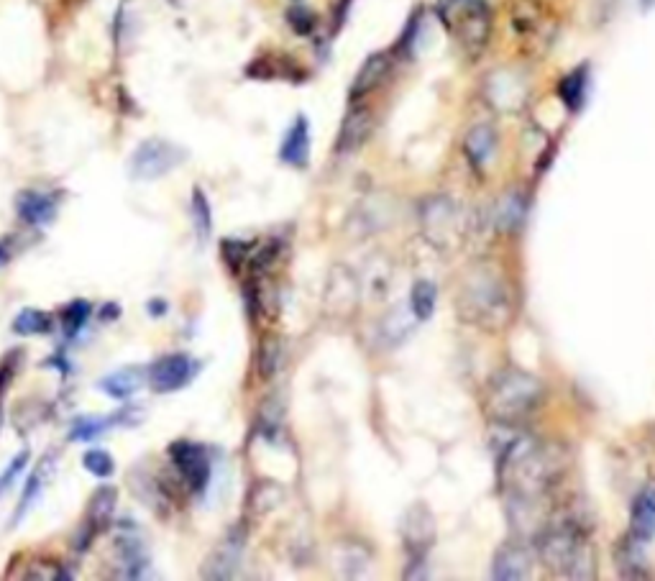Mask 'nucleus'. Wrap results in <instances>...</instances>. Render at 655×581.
I'll return each mask as SVG.
<instances>
[{
  "mask_svg": "<svg viewBox=\"0 0 655 581\" xmlns=\"http://www.w3.org/2000/svg\"><path fill=\"white\" fill-rule=\"evenodd\" d=\"M200 364L192 359L185 351H174V354L162 356L159 361H154L149 369V384L151 390L159 392V395H169V392H180L182 387L198 377Z\"/></svg>",
  "mask_w": 655,
  "mask_h": 581,
  "instance_id": "nucleus-9",
  "label": "nucleus"
},
{
  "mask_svg": "<svg viewBox=\"0 0 655 581\" xmlns=\"http://www.w3.org/2000/svg\"><path fill=\"white\" fill-rule=\"evenodd\" d=\"M44 466H47V464L36 466V469L31 471V477L26 479V487H24V492H21V500H18V507H16V512H13V518H11V528H16V525L21 523L26 515H29L31 507L39 502L41 492H44V482H47V477H44Z\"/></svg>",
  "mask_w": 655,
  "mask_h": 581,
  "instance_id": "nucleus-25",
  "label": "nucleus"
},
{
  "mask_svg": "<svg viewBox=\"0 0 655 581\" xmlns=\"http://www.w3.org/2000/svg\"><path fill=\"white\" fill-rule=\"evenodd\" d=\"M149 382V369L144 367H123L116 372L105 374L98 382V390L105 392L116 402H126L136 395V392Z\"/></svg>",
  "mask_w": 655,
  "mask_h": 581,
  "instance_id": "nucleus-14",
  "label": "nucleus"
},
{
  "mask_svg": "<svg viewBox=\"0 0 655 581\" xmlns=\"http://www.w3.org/2000/svg\"><path fill=\"white\" fill-rule=\"evenodd\" d=\"M187 159L180 144L169 139H146L134 149L128 159V175L136 182H154L167 177Z\"/></svg>",
  "mask_w": 655,
  "mask_h": 581,
  "instance_id": "nucleus-5",
  "label": "nucleus"
},
{
  "mask_svg": "<svg viewBox=\"0 0 655 581\" xmlns=\"http://www.w3.org/2000/svg\"><path fill=\"white\" fill-rule=\"evenodd\" d=\"M435 300H438V287L430 279H418L410 290V313L412 318L425 323L433 318L435 313Z\"/></svg>",
  "mask_w": 655,
  "mask_h": 581,
  "instance_id": "nucleus-24",
  "label": "nucleus"
},
{
  "mask_svg": "<svg viewBox=\"0 0 655 581\" xmlns=\"http://www.w3.org/2000/svg\"><path fill=\"white\" fill-rule=\"evenodd\" d=\"M167 300H159V297H157V300H151V303H149V313L151 315H154V318H162V315L164 313H167Z\"/></svg>",
  "mask_w": 655,
  "mask_h": 581,
  "instance_id": "nucleus-37",
  "label": "nucleus"
},
{
  "mask_svg": "<svg viewBox=\"0 0 655 581\" xmlns=\"http://www.w3.org/2000/svg\"><path fill=\"white\" fill-rule=\"evenodd\" d=\"M538 556L548 569L563 579H589L594 569V556L584 533L571 525L540 528Z\"/></svg>",
  "mask_w": 655,
  "mask_h": 581,
  "instance_id": "nucleus-3",
  "label": "nucleus"
},
{
  "mask_svg": "<svg viewBox=\"0 0 655 581\" xmlns=\"http://www.w3.org/2000/svg\"><path fill=\"white\" fill-rule=\"evenodd\" d=\"M254 249H256V244H251V241H241V239H226L221 244V254L231 269H238L244 262H249L251 251Z\"/></svg>",
  "mask_w": 655,
  "mask_h": 581,
  "instance_id": "nucleus-31",
  "label": "nucleus"
},
{
  "mask_svg": "<svg viewBox=\"0 0 655 581\" xmlns=\"http://www.w3.org/2000/svg\"><path fill=\"white\" fill-rule=\"evenodd\" d=\"M497 152V131L489 123H479L466 134L464 154L476 169H484Z\"/></svg>",
  "mask_w": 655,
  "mask_h": 581,
  "instance_id": "nucleus-19",
  "label": "nucleus"
},
{
  "mask_svg": "<svg viewBox=\"0 0 655 581\" xmlns=\"http://www.w3.org/2000/svg\"><path fill=\"white\" fill-rule=\"evenodd\" d=\"M82 466L98 479H111L113 474H116V459H113L105 448H90V451H85Z\"/></svg>",
  "mask_w": 655,
  "mask_h": 581,
  "instance_id": "nucleus-29",
  "label": "nucleus"
},
{
  "mask_svg": "<svg viewBox=\"0 0 655 581\" xmlns=\"http://www.w3.org/2000/svg\"><path fill=\"white\" fill-rule=\"evenodd\" d=\"M190 213H192V226L198 233L200 241H208L213 233V208H210L208 195L203 187H192V200H190Z\"/></svg>",
  "mask_w": 655,
  "mask_h": 581,
  "instance_id": "nucleus-26",
  "label": "nucleus"
},
{
  "mask_svg": "<svg viewBox=\"0 0 655 581\" xmlns=\"http://www.w3.org/2000/svg\"><path fill=\"white\" fill-rule=\"evenodd\" d=\"M351 6H354V0H338L336 3V11H333V34H336V31L346 24Z\"/></svg>",
  "mask_w": 655,
  "mask_h": 581,
  "instance_id": "nucleus-36",
  "label": "nucleus"
},
{
  "mask_svg": "<svg viewBox=\"0 0 655 581\" xmlns=\"http://www.w3.org/2000/svg\"><path fill=\"white\" fill-rule=\"evenodd\" d=\"M543 397V384L522 369H502L489 382L487 413L497 425H520Z\"/></svg>",
  "mask_w": 655,
  "mask_h": 581,
  "instance_id": "nucleus-2",
  "label": "nucleus"
},
{
  "mask_svg": "<svg viewBox=\"0 0 655 581\" xmlns=\"http://www.w3.org/2000/svg\"><path fill=\"white\" fill-rule=\"evenodd\" d=\"M18 351H13V354H8L6 359L0 361V400H3V395H6V390L11 387L13 377H16V369H18Z\"/></svg>",
  "mask_w": 655,
  "mask_h": 581,
  "instance_id": "nucleus-35",
  "label": "nucleus"
},
{
  "mask_svg": "<svg viewBox=\"0 0 655 581\" xmlns=\"http://www.w3.org/2000/svg\"><path fill=\"white\" fill-rule=\"evenodd\" d=\"M287 24H290V29L295 31L297 36H310L315 31V26H318V16H315L313 11H310L308 6H292L290 11H287Z\"/></svg>",
  "mask_w": 655,
  "mask_h": 581,
  "instance_id": "nucleus-32",
  "label": "nucleus"
},
{
  "mask_svg": "<svg viewBox=\"0 0 655 581\" xmlns=\"http://www.w3.org/2000/svg\"><path fill=\"white\" fill-rule=\"evenodd\" d=\"M522 215H525V205H522L520 195H507L502 203H499L497 213V226L505 228V231H512L522 223Z\"/></svg>",
  "mask_w": 655,
  "mask_h": 581,
  "instance_id": "nucleus-30",
  "label": "nucleus"
},
{
  "mask_svg": "<svg viewBox=\"0 0 655 581\" xmlns=\"http://www.w3.org/2000/svg\"><path fill=\"white\" fill-rule=\"evenodd\" d=\"M530 566H533V558H530V548L522 541H510L505 546H499V551L494 553L492 561V576L502 581H517V579H528Z\"/></svg>",
  "mask_w": 655,
  "mask_h": 581,
  "instance_id": "nucleus-12",
  "label": "nucleus"
},
{
  "mask_svg": "<svg viewBox=\"0 0 655 581\" xmlns=\"http://www.w3.org/2000/svg\"><path fill=\"white\" fill-rule=\"evenodd\" d=\"M402 541L407 551V569H423L425 556L435 543V520L425 505L407 510L402 520Z\"/></svg>",
  "mask_w": 655,
  "mask_h": 581,
  "instance_id": "nucleus-8",
  "label": "nucleus"
},
{
  "mask_svg": "<svg viewBox=\"0 0 655 581\" xmlns=\"http://www.w3.org/2000/svg\"><path fill=\"white\" fill-rule=\"evenodd\" d=\"M371 134H374V113H371L369 108H364V105H356V108H351V111L346 113V118H343L341 131H338L336 139V152H356V149H361V146L369 141Z\"/></svg>",
  "mask_w": 655,
  "mask_h": 581,
  "instance_id": "nucleus-13",
  "label": "nucleus"
},
{
  "mask_svg": "<svg viewBox=\"0 0 655 581\" xmlns=\"http://www.w3.org/2000/svg\"><path fill=\"white\" fill-rule=\"evenodd\" d=\"M169 459H172L174 469L180 471V477L185 479L192 494H203L208 489L210 479H213L208 448L192 441H174L169 446Z\"/></svg>",
  "mask_w": 655,
  "mask_h": 581,
  "instance_id": "nucleus-7",
  "label": "nucleus"
},
{
  "mask_svg": "<svg viewBox=\"0 0 655 581\" xmlns=\"http://www.w3.org/2000/svg\"><path fill=\"white\" fill-rule=\"evenodd\" d=\"M645 543L638 538L622 543L617 548V569L625 579H645L648 576V564H645Z\"/></svg>",
  "mask_w": 655,
  "mask_h": 581,
  "instance_id": "nucleus-22",
  "label": "nucleus"
},
{
  "mask_svg": "<svg viewBox=\"0 0 655 581\" xmlns=\"http://www.w3.org/2000/svg\"><path fill=\"white\" fill-rule=\"evenodd\" d=\"M244 546H246V533L241 525H236V528L228 530L226 538H223V541L213 548V553L205 558L203 571H200V574H203L205 579H215V581L231 579V576L238 571V566H241Z\"/></svg>",
  "mask_w": 655,
  "mask_h": 581,
  "instance_id": "nucleus-11",
  "label": "nucleus"
},
{
  "mask_svg": "<svg viewBox=\"0 0 655 581\" xmlns=\"http://www.w3.org/2000/svg\"><path fill=\"white\" fill-rule=\"evenodd\" d=\"M13 333L16 336H47L54 331V318L44 310L24 308L13 318Z\"/></svg>",
  "mask_w": 655,
  "mask_h": 581,
  "instance_id": "nucleus-23",
  "label": "nucleus"
},
{
  "mask_svg": "<svg viewBox=\"0 0 655 581\" xmlns=\"http://www.w3.org/2000/svg\"><path fill=\"white\" fill-rule=\"evenodd\" d=\"M16 213L29 226H49L57 218V200L47 192L24 190L16 195Z\"/></svg>",
  "mask_w": 655,
  "mask_h": 581,
  "instance_id": "nucleus-16",
  "label": "nucleus"
},
{
  "mask_svg": "<svg viewBox=\"0 0 655 581\" xmlns=\"http://www.w3.org/2000/svg\"><path fill=\"white\" fill-rule=\"evenodd\" d=\"M116 502H118V489L105 484V487H98L87 502L85 512V523L80 528V543H77V551H87L90 543L98 538L103 530L111 528L113 515H116Z\"/></svg>",
  "mask_w": 655,
  "mask_h": 581,
  "instance_id": "nucleus-10",
  "label": "nucleus"
},
{
  "mask_svg": "<svg viewBox=\"0 0 655 581\" xmlns=\"http://www.w3.org/2000/svg\"><path fill=\"white\" fill-rule=\"evenodd\" d=\"M458 315L479 328H502L510 320V292L494 267H474L464 274L456 297Z\"/></svg>",
  "mask_w": 655,
  "mask_h": 581,
  "instance_id": "nucleus-1",
  "label": "nucleus"
},
{
  "mask_svg": "<svg viewBox=\"0 0 655 581\" xmlns=\"http://www.w3.org/2000/svg\"><path fill=\"white\" fill-rule=\"evenodd\" d=\"M389 70H392V57L387 52L369 54L366 62L361 64V70L356 72L354 82H351V90H348L351 100H361L369 93H374L387 80Z\"/></svg>",
  "mask_w": 655,
  "mask_h": 581,
  "instance_id": "nucleus-15",
  "label": "nucleus"
},
{
  "mask_svg": "<svg viewBox=\"0 0 655 581\" xmlns=\"http://www.w3.org/2000/svg\"><path fill=\"white\" fill-rule=\"evenodd\" d=\"M586 88H589V67H576L558 82V98L571 113H579L586 103Z\"/></svg>",
  "mask_w": 655,
  "mask_h": 581,
  "instance_id": "nucleus-21",
  "label": "nucleus"
},
{
  "mask_svg": "<svg viewBox=\"0 0 655 581\" xmlns=\"http://www.w3.org/2000/svg\"><path fill=\"white\" fill-rule=\"evenodd\" d=\"M438 18L456 36L466 57H482L492 36V11L487 0H438Z\"/></svg>",
  "mask_w": 655,
  "mask_h": 581,
  "instance_id": "nucleus-4",
  "label": "nucleus"
},
{
  "mask_svg": "<svg viewBox=\"0 0 655 581\" xmlns=\"http://www.w3.org/2000/svg\"><path fill=\"white\" fill-rule=\"evenodd\" d=\"M630 530L632 538L648 543L655 538V484L645 487L643 492L635 497L630 512Z\"/></svg>",
  "mask_w": 655,
  "mask_h": 581,
  "instance_id": "nucleus-18",
  "label": "nucleus"
},
{
  "mask_svg": "<svg viewBox=\"0 0 655 581\" xmlns=\"http://www.w3.org/2000/svg\"><path fill=\"white\" fill-rule=\"evenodd\" d=\"M8 259H11V251H8L6 244H0V267H6Z\"/></svg>",
  "mask_w": 655,
  "mask_h": 581,
  "instance_id": "nucleus-38",
  "label": "nucleus"
},
{
  "mask_svg": "<svg viewBox=\"0 0 655 581\" xmlns=\"http://www.w3.org/2000/svg\"><path fill=\"white\" fill-rule=\"evenodd\" d=\"M29 459H31L29 448H24V451H18V454L13 456L11 464L6 466V471L0 474V497H3V494H6L13 484H16V479L21 477V471L29 466Z\"/></svg>",
  "mask_w": 655,
  "mask_h": 581,
  "instance_id": "nucleus-33",
  "label": "nucleus"
},
{
  "mask_svg": "<svg viewBox=\"0 0 655 581\" xmlns=\"http://www.w3.org/2000/svg\"><path fill=\"white\" fill-rule=\"evenodd\" d=\"M279 364H282V341L274 336L264 338L259 346V356H256V367H259L261 379H269L277 374Z\"/></svg>",
  "mask_w": 655,
  "mask_h": 581,
  "instance_id": "nucleus-27",
  "label": "nucleus"
},
{
  "mask_svg": "<svg viewBox=\"0 0 655 581\" xmlns=\"http://www.w3.org/2000/svg\"><path fill=\"white\" fill-rule=\"evenodd\" d=\"M116 553L118 558H121L123 576H128V579H139V576H144L146 569H149L146 546L139 538H134V535H123L121 541L116 543Z\"/></svg>",
  "mask_w": 655,
  "mask_h": 581,
  "instance_id": "nucleus-20",
  "label": "nucleus"
},
{
  "mask_svg": "<svg viewBox=\"0 0 655 581\" xmlns=\"http://www.w3.org/2000/svg\"><path fill=\"white\" fill-rule=\"evenodd\" d=\"M90 313H93V305L87 303V300H72V303L62 310V331L67 333V338H75L77 333L85 328Z\"/></svg>",
  "mask_w": 655,
  "mask_h": 581,
  "instance_id": "nucleus-28",
  "label": "nucleus"
},
{
  "mask_svg": "<svg viewBox=\"0 0 655 581\" xmlns=\"http://www.w3.org/2000/svg\"><path fill=\"white\" fill-rule=\"evenodd\" d=\"M423 233L435 249H453L461 239V213L448 198H433L423 205Z\"/></svg>",
  "mask_w": 655,
  "mask_h": 581,
  "instance_id": "nucleus-6",
  "label": "nucleus"
},
{
  "mask_svg": "<svg viewBox=\"0 0 655 581\" xmlns=\"http://www.w3.org/2000/svg\"><path fill=\"white\" fill-rule=\"evenodd\" d=\"M279 159L295 169H305L310 162V123L305 116H297L290 131L279 146Z\"/></svg>",
  "mask_w": 655,
  "mask_h": 581,
  "instance_id": "nucleus-17",
  "label": "nucleus"
},
{
  "mask_svg": "<svg viewBox=\"0 0 655 581\" xmlns=\"http://www.w3.org/2000/svg\"><path fill=\"white\" fill-rule=\"evenodd\" d=\"M29 566H36L39 571H31V574H26L24 579H49V581H57V579H67V571H64L62 564H57V561H52V558H36V561H31Z\"/></svg>",
  "mask_w": 655,
  "mask_h": 581,
  "instance_id": "nucleus-34",
  "label": "nucleus"
},
{
  "mask_svg": "<svg viewBox=\"0 0 655 581\" xmlns=\"http://www.w3.org/2000/svg\"><path fill=\"white\" fill-rule=\"evenodd\" d=\"M116 315H118L116 305H111V308L105 310V313H103V310H100V318H103V320H111V318H116Z\"/></svg>",
  "mask_w": 655,
  "mask_h": 581,
  "instance_id": "nucleus-39",
  "label": "nucleus"
}]
</instances>
